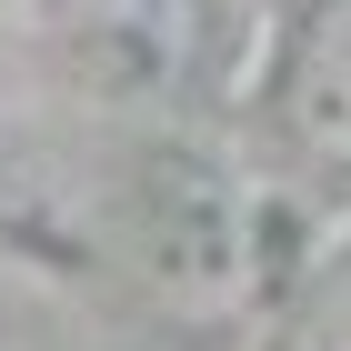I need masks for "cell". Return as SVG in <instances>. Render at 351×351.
I'll return each instance as SVG.
<instances>
[{"label": "cell", "instance_id": "obj_1", "mask_svg": "<svg viewBox=\"0 0 351 351\" xmlns=\"http://www.w3.org/2000/svg\"><path fill=\"white\" fill-rule=\"evenodd\" d=\"M281 131L311 151V161L351 171V0H322L311 30L281 60Z\"/></svg>", "mask_w": 351, "mask_h": 351}, {"label": "cell", "instance_id": "obj_2", "mask_svg": "<svg viewBox=\"0 0 351 351\" xmlns=\"http://www.w3.org/2000/svg\"><path fill=\"white\" fill-rule=\"evenodd\" d=\"M281 351H351V261L331 271L322 291L291 311V331H281Z\"/></svg>", "mask_w": 351, "mask_h": 351}]
</instances>
